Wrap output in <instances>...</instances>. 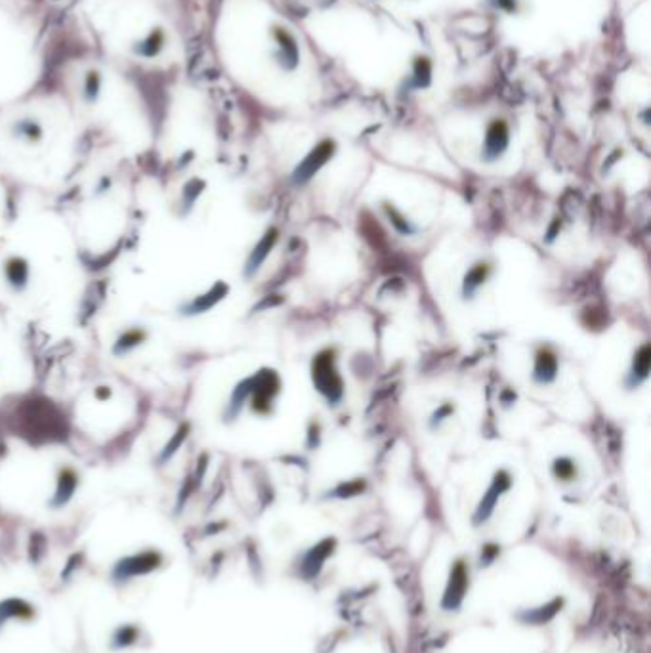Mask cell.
I'll list each match as a JSON object with an SVG mask.
<instances>
[{
	"mask_svg": "<svg viewBox=\"0 0 651 653\" xmlns=\"http://www.w3.org/2000/svg\"><path fill=\"white\" fill-rule=\"evenodd\" d=\"M466 567L462 562H457L453 567V572H451V579H449L447 590H445V596H443V607L445 609H457L460 606V602H462V596H464L466 590Z\"/></svg>",
	"mask_w": 651,
	"mask_h": 653,
	"instance_id": "1",
	"label": "cell"
},
{
	"mask_svg": "<svg viewBox=\"0 0 651 653\" xmlns=\"http://www.w3.org/2000/svg\"><path fill=\"white\" fill-rule=\"evenodd\" d=\"M29 275L31 268L29 262L21 256H12L10 260H6L4 264V277H6L8 285L12 286L14 291H25L29 285Z\"/></svg>",
	"mask_w": 651,
	"mask_h": 653,
	"instance_id": "2",
	"label": "cell"
},
{
	"mask_svg": "<svg viewBox=\"0 0 651 653\" xmlns=\"http://www.w3.org/2000/svg\"><path fill=\"white\" fill-rule=\"evenodd\" d=\"M332 153V144L331 141H323L317 149H314V153L309 155L302 164H300V169L297 170V178L298 180H304V178H309V176L314 174L315 170L319 169L321 164L325 163L327 157Z\"/></svg>",
	"mask_w": 651,
	"mask_h": 653,
	"instance_id": "3",
	"label": "cell"
},
{
	"mask_svg": "<svg viewBox=\"0 0 651 653\" xmlns=\"http://www.w3.org/2000/svg\"><path fill=\"white\" fill-rule=\"evenodd\" d=\"M226 291H227V289L224 285L214 286V289H212L210 292H207V294H203V296L193 298L192 302L186 304V306L182 308V309H184L182 314H186V315L204 314L207 309L212 308V306H214V304L218 302V300H220V298L224 296V294H226Z\"/></svg>",
	"mask_w": 651,
	"mask_h": 653,
	"instance_id": "4",
	"label": "cell"
},
{
	"mask_svg": "<svg viewBox=\"0 0 651 653\" xmlns=\"http://www.w3.org/2000/svg\"><path fill=\"white\" fill-rule=\"evenodd\" d=\"M76 484H79L76 474L71 468H64L59 472L58 487H56V495H54V507H64L65 502H69L76 489Z\"/></svg>",
	"mask_w": 651,
	"mask_h": 653,
	"instance_id": "5",
	"label": "cell"
},
{
	"mask_svg": "<svg viewBox=\"0 0 651 653\" xmlns=\"http://www.w3.org/2000/svg\"><path fill=\"white\" fill-rule=\"evenodd\" d=\"M332 547H334V541H323L321 544H317L308 556H306V560H304V575L308 579L315 577L321 569V564L325 560L327 556L332 552Z\"/></svg>",
	"mask_w": 651,
	"mask_h": 653,
	"instance_id": "6",
	"label": "cell"
},
{
	"mask_svg": "<svg viewBox=\"0 0 651 653\" xmlns=\"http://www.w3.org/2000/svg\"><path fill=\"white\" fill-rule=\"evenodd\" d=\"M144 340H146V333H144V331H140V329H130V331H126V333L119 337V340H116L115 346H113V354H115V356H124V354H128L130 350H134L136 346H140Z\"/></svg>",
	"mask_w": 651,
	"mask_h": 653,
	"instance_id": "7",
	"label": "cell"
},
{
	"mask_svg": "<svg viewBox=\"0 0 651 653\" xmlns=\"http://www.w3.org/2000/svg\"><path fill=\"white\" fill-rule=\"evenodd\" d=\"M506 141H508V132H506L505 123H493L491 124V129L487 132V153L491 157L495 155H499L502 149L506 147Z\"/></svg>",
	"mask_w": 651,
	"mask_h": 653,
	"instance_id": "8",
	"label": "cell"
},
{
	"mask_svg": "<svg viewBox=\"0 0 651 653\" xmlns=\"http://www.w3.org/2000/svg\"><path fill=\"white\" fill-rule=\"evenodd\" d=\"M14 134L18 136V138H21V140L33 144V141H39L42 138V129L41 124L33 123L31 119H24V121H19V123L16 124Z\"/></svg>",
	"mask_w": 651,
	"mask_h": 653,
	"instance_id": "9",
	"label": "cell"
},
{
	"mask_svg": "<svg viewBox=\"0 0 651 653\" xmlns=\"http://www.w3.org/2000/svg\"><path fill=\"white\" fill-rule=\"evenodd\" d=\"M274 241H275L274 231L266 235V237H264V239L260 241V245L256 246V251L252 252V256H250L249 268H247V274H252L254 269H258V266L262 264V260L266 258V254H268L269 246H272V243H274Z\"/></svg>",
	"mask_w": 651,
	"mask_h": 653,
	"instance_id": "10",
	"label": "cell"
},
{
	"mask_svg": "<svg viewBox=\"0 0 651 653\" xmlns=\"http://www.w3.org/2000/svg\"><path fill=\"white\" fill-rule=\"evenodd\" d=\"M187 438V426H182L180 430L176 432V436L172 439H170L169 444H167V447H164V451L163 453H161V461H169L170 457L174 455L176 451H178V447H180L182 445V442H184V439Z\"/></svg>",
	"mask_w": 651,
	"mask_h": 653,
	"instance_id": "11",
	"label": "cell"
},
{
	"mask_svg": "<svg viewBox=\"0 0 651 653\" xmlns=\"http://www.w3.org/2000/svg\"><path fill=\"white\" fill-rule=\"evenodd\" d=\"M542 371H547V380L552 379L554 371H556V359L550 354H542L539 356V365H537V377H541Z\"/></svg>",
	"mask_w": 651,
	"mask_h": 653,
	"instance_id": "12",
	"label": "cell"
},
{
	"mask_svg": "<svg viewBox=\"0 0 651 653\" xmlns=\"http://www.w3.org/2000/svg\"><path fill=\"white\" fill-rule=\"evenodd\" d=\"M556 472H558L560 478H570V474L573 472V467L567 461H558L556 462Z\"/></svg>",
	"mask_w": 651,
	"mask_h": 653,
	"instance_id": "13",
	"label": "cell"
},
{
	"mask_svg": "<svg viewBox=\"0 0 651 653\" xmlns=\"http://www.w3.org/2000/svg\"><path fill=\"white\" fill-rule=\"evenodd\" d=\"M497 552H499V550H497V547H485V556H483L482 560L485 562V564H487V562L493 560V556L497 554Z\"/></svg>",
	"mask_w": 651,
	"mask_h": 653,
	"instance_id": "14",
	"label": "cell"
}]
</instances>
